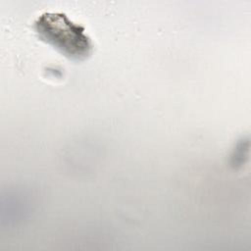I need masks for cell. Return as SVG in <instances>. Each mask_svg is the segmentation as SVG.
<instances>
[{
	"label": "cell",
	"instance_id": "cell-1",
	"mask_svg": "<svg viewBox=\"0 0 251 251\" xmlns=\"http://www.w3.org/2000/svg\"><path fill=\"white\" fill-rule=\"evenodd\" d=\"M38 38L73 61H84L93 50L85 28L63 13H44L33 24Z\"/></svg>",
	"mask_w": 251,
	"mask_h": 251
}]
</instances>
